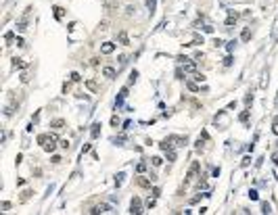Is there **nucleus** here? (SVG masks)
<instances>
[{
  "label": "nucleus",
  "mask_w": 278,
  "mask_h": 215,
  "mask_svg": "<svg viewBox=\"0 0 278 215\" xmlns=\"http://www.w3.org/2000/svg\"><path fill=\"white\" fill-rule=\"evenodd\" d=\"M182 144H186V138H182V136H167L165 140H161V150H169V148H174V146H182Z\"/></svg>",
  "instance_id": "1"
},
{
  "label": "nucleus",
  "mask_w": 278,
  "mask_h": 215,
  "mask_svg": "<svg viewBox=\"0 0 278 215\" xmlns=\"http://www.w3.org/2000/svg\"><path fill=\"white\" fill-rule=\"evenodd\" d=\"M178 61H182V67H184V73H194V69H197V63L190 61V59H186V57H180Z\"/></svg>",
  "instance_id": "2"
},
{
  "label": "nucleus",
  "mask_w": 278,
  "mask_h": 215,
  "mask_svg": "<svg viewBox=\"0 0 278 215\" xmlns=\"http://www.w3.org/2000/svg\"><path fill=\"white\" fill-rule=\"evenodd\" d=\"M199 169H201V163L199 161H192V165H190V169H188V173H186V182H192L194 175L199 173Z\"/></svg>",
  "instance_id": "3"
},
{
  "label": "nucleus",
  "mask_w": 278,
  "mask_h": 215,
  "mask_svg": "<svg viewBox=\"0 0 278 215\" xmlns=\"http://www.w3.org/2000/svg\"><path fill=\"white\" fill-rule=\"evenodd\" d=\"M55 148H57V136H48L46 142H44V150H46V153H52Z\"/></svg>",
  "instance_id": "4"
},
{
  "label": "nucleus",
  "mask_w": 278,
  "mask_h": 215,
  "mask_svg": "<svg viewBox=\"0 0 278 215\" xmlns=\"http://www.w3.org/2000/svg\"><path fill=\"white\" fill-rule=\"evenodd\" d=\"M130 213H136V215L142 213V207H140V199H138V196H134V199H132V203H130Z\"/></svg>",
  "instance_id": "5"
},
{
  "label": "nucleus",
  "mask_w": 278,
  "mask_h": 215,
  "mask_svg": "<svg viewBox=\"0 0 278 215\" xmlns=\"http://www.w3.org/2000/svg\"><path fill=\"white\" fill-rule=\"evenodd\" d=\"M113 50H115V44H113V42H105L103 46H101V52H103V55H111Z\"/></svg>",
  "instance_id": "6"
},
{
  "label": "nucleus",
  "mask_w": 278,
  "mask_h": 215,
  "mask_svg": "<svg viewBox=\"0 0 278 215\" xmlns=\"http://www.w3.org/2000/svg\"><path fill=\"white\" fill-rule=\"evenodd\" d=\"M117 42L121 44V46H128V44H130L128 33H125V31H117Z\"/></svg>",
  "instance_id": "7"
},
{
  "label": "nucleus",
  "mask_w": 278,
  "mask_h": 215,
  "mask_svg": "<svg viewBox=\"0 0 278 215\" xmlns=\"http://www.w3.org/2000/svg\"><path fill=\"white\" fill-rule=\"evenodd\" d=\"M111 207H109V205H107V203H103V205H96V207L90 211V213H94V215H98V213H105V211H109Z\"/></svg>",
  "instance_id": "8"
},
{
  "label": "nucleus",
  "mask_w": 278,
  "mask_h": 215,
  "mask_svg": "<svg viewBox=\"0 0 278 215\" xmlns=\"http://www.w3.org/2000/svg\"><path fill=\"white\" fill-rule=\"evenodd\" d=\"M103 75H105V77H109V79H113L115 75H117V71H115L113 67H105V69H103Z\"/></svg>",
  "instance_id": "9"
},
{
  "label": "nucleus",
  "mask_w": 278,
  "mask_h": 215,
  "mask_svg": "<svg viewBox=\"0 0 278 215\" xmlns=\"http://www.w3.org/2000/svg\"><path fill=\"white\" fill-rule=\"evenodd\" d=\"M128 96V88H123V90L119 92V96H117V100H115V106H121V102H123V98Z\"/></svg>",
  "instance_id": "10"
},
{
  "label": "nucleus",
  "mask_w": 278,
  "mask_h": 215,
  "mask_svg": "<svg viewBox=\"0 0 278 215\" xmlns=\"http://www.w3.org/2000/svg\"><path fill=\"white\" fill-rule=\"evenodd\" d=\"M249 38H251V29H249V27H245V29H243V33H240V40H243V42H249Z\"/></svg>",
  "instance_id": "11"
},
{
  "label": "nucleus",
  "mask_w": 278,
  "mask_h": 215,
  "mask_svg": "<svg viewBox=\"0 0 278 215\" xmlns=\"http://www.w3.org/2000/svg\"><path fill=\"white\" fill-rule=\"evenodd\" d=\"M25 65H27V63H23V61H21V59H17V57H15V59H13V67H15V69H17V67H19V69H23V67H25Z\"/></svg>",
  "instance_id": "12"
},
{
  "label": "nucleus",
  "mask_w": 278,
  "mask_h": 215,
  "mask_svg": "<svg viewBox=\"0 0 278 215\" xmlns=\"http://www.w3.org/2000/svg\"><path fill=\"white\" fill-rule=\"evenodd\" d=\"M90 134H92V138H98V134H101V123H94Z\"/></svg>",
  "instance_id": "13"
},
{
  "label": "nucleus",
  "mask_w": 278,
  "mask_h": 215,
  "mask_svg": "<svg viewBox=\"0 0 278 215\" xmlns=\"http://www.w3.org/2000/svg\"><path fill=\"white\" fill-rule=\"evenodd\" d=\"M63 125H65V121H63V119H55V121L50 123V128H55V130H61Z\"/></svg>",
  "instance_id": "14"
},
{
  "label": "nucleus",
  "mask_w": 278,
  "mask_h": 215,
  "mask_svg": "<svg viewBox=\"0 0 278 215\" xmlns=\"http://www.w3.org/2000/svg\"><path fill=\"white\" fill-rule=\"evenodd\" d=\"M238 121H240V123H247V121H249V109L238 115Z\"/></svg>",
  "instance_id": "15"
},
{
  "label": "nucleus",
  "mask_w": 278,
  "mask_h": 215,
  "mask_svg": "<svg viewBox=\"0 0 278 215\" xmlns=\"http://www.w3.org/2000/svg\"><path fill=\"white\" fill-rule=\"evenodd\" d=\"M151 182H153V180H147V177H142V175L138 177V184H140L142 188H149V186H151Z\"/></svg>",
  "instance_id": "16"
},
{
  "label": "nucleus",
  "mask_w": 278,
  "mask_h": 215,
  "mask_svg": "<svg viewBox=\"0 0 278 215\" xmlns=\"http://www.w3.org/2000/svg\"><path fill=\"white\" fill-rule=\"evenodd\" d=\"M199 44H203V35H194L192 42L188 44V46H199Z\"/></svg>",
  "instance_id": "17"
},
{
  "label": "nucleus",
  "mask_w": 278,
  "mask_h": 215,
  "mask_svg": "<svg viewBox=\"0 0 278 215\" xmlns=\"http://www.w3.org/2000/svg\"><path fill=\"white\" fill-rule=\"evenodd\" d=\"M17 29H19V31H25V29H27V21H25V17H23L19 23H17Z\"/></svg>",
  "instance_id": "18"
},
{
  "label": "nucleus",
  "mask_w": 278,
  "mask_h": 215,
  "mask_svg": "<svg viewBox=\"0 0 278 215\" xmlns=\"http://www.w3.org/2000/svg\"><path fill=\"white\" fill-rule=\"evenodd\" d=\"M236 19H238V15H236V13H232V15L228 17V19H226V25H234V23H236Z\"/></svg>",
  "instance_id": "19"
},
{
  "label": "nucleus",
  "mask_w": 278,
  "mask_h": 215,
  "mask_svg": "<svg viewBox=\"0 0 278 215\" xmlns=\"http://www.w3.org/2000/svg\"><path fill=\"white\" fill-rule=\"evenodd\" d=\"M86 86L90 88L92 92H98V86H96V82H94V79H88V82H86Z\"/></svg>",
  "instance_id": "20"
},
{
  "label": "nucleus",
  "mask_w": 278,
  "mask_h": 215,
  "mask_svg": "<svg viewBox=\"0 0 278 215\" xmlns=\"http://www.w3.org/2000/svg\"><path fill=\"white\" fill-rule=\"evenodd\" d=\"M13 111H15V104H8L6 109H4V115H6V117H11V115H13Z\"/></svg>",
  "instance_id": "21"
},
{
  "label": "nucleus",
  "mask_w": 278,
  "mask_h": 215,
  "mask_svg": "<svg viewBox=\"0 0 278 215\" xmlns=\"http://www.w3.org/2000/svg\"><path fill=\"white\" fill-rule=\"evenodd\" d=\"M151 163H153L155 167H159L161 163H163V159H161V157H153V159H151Z\"/></svg>",
  "instance_id": "22"
},
{
  "label": "nucleus",
  "mask_w": 278,
  "mask_h": 215,
  "mask_svg": "<svg viewBox=\"0 0 278 215\" xmlns=\"http://www.w3.org/2000/svg\"><path fill=\"white\" fill-rule=\"evenodd\" d=\"M52 11H55V17H57V19H61V17H63V8H61V6H55Z\"/></svg>",
  "instance_id": "23"
},
{
  "label": "nucleus",
  "mask_w": 278,
  "mask_h": 215,
  "mask_svg": "<svg viewBox=\"0 0 278 215\" xmlns=\"http://www.w3.org/2000/svg\"><path fill=\"white\" fill-rule=\"evenodd\" d=\"M147 6H149V13L153 15V11H155V0H147Z\"/></svg>",
  "instance_id": "24"
},
{
  "label": "nucleus",
  "mask_w": 278,
  "mask_h": 215,
  "mask_svg": "<svg viewBox=\"0 0 278 215\" xmlns=\"http://www.w3.org/2000/svg\"><path fill=\"white\" fill-rule=\"evenodd\" d=\"M186 86H188V90H192V92H199V86H197L194 82H188Z\"/></svg>",
  "instance_id": "25"
},
{
  "label": "nucleus",
  "mask_w": 278,
  "mask_h": 215,
  "mask_svg": "<svg viewBox=\"0 0 278 215\" xmlns=\"http://www.w3.org/2000/svg\"><path fill=\"white\" fill-rule=\"evenodd\" d=\"M165 153H167V161H174V159H176V150L169 148V150H165Z\"/></svg>",
  "instance_id": "26"
},
{
  "label": "nucleus",
  "mask_w": 278,
  "mask_h": 215,
  "mask_svg": "<svg viewBox=\"0 0 278 215\" xmlns=\"http://www.w3.org/2000/svg\"><path fill=\"white\" fill-rule=\"evenodd\" d=\"M136 77H138V73H136V71H132V73H130V82H128V86H132L134 82H136Z\"/></svg>",
  "instance_id": "27"
},
{
  "label": "nucleus",
  "mask_w": 278,
  "mask_h": 215,
  "mask_svg": "<svg viewBox=\"0 0 278 215\" xmlns=\"http://www.w3.org/2000/svg\"><path fill=\"white\" fill-rule=\"evenodd\" d=\"M234 46H236V40H230V42L226 44V48H228V52H232V50H234Z\"/></svg>",
  "instance_id": "28"
},
{
  "label": "nucleus",
  "mask_w": 278,
  "mask_h": 215,
  "mask_svg": "<svg viewBox=\"0 0 278 215\" xmlns=\"http://www.w3.org/2000/svg\"><path fill=\"white\" fill-rule=\"evenodd\" d=\"M251 102H253V92H249V94H247V96H245V104H247V106H249V104H251Z\"/></svg>",
  "instance_id": "29"
},
{
  "label": "nucleus",
  "mask_w": 278,
  "mask_h": 215,
  "mask_svg": "<svg viewBox=\"0 0 278 215\" xmlns=\"http://www.w3.org/2000/svg\"><path fill=\"white\" fill-rule=\"evenodd\" d=\"M262 213H272V207H270L268 203H264V205H262Z\"/></svg>",
  "instance_id": "30"
},
{
  "label": "nucleus",
  "mask_w": 278,
  "mask_h": 215,
  "mask_svg": "<svg viewBox=\"0 0 278 215\" xmlns=\"http://www.w3.org/2000/svg\"><path fill=\"white\" fill-rule=\"evenodd\" d=\"M69 77H71V82H79V79H82V77H79V73H77V71H73V73H71Z\"/></svg>",
  "instance_id": "31"
},
{
  "label": "nucleus",
  "mask_w": 278,
  "mask_h": 215,
  "mask_svg": "<svg viewBox=\"0 0 278 215\" xmlns=\"http://www.w3.org/2000/svg\"><path fill=\"white\" fill-rule=\"evenodd\" d=\"M111 125H113V128H117V125H119V117H117V115H113V117H111Z\"/></svg>",
  "instance_id": "32"
},
{
  "label": "nucleus",
  "mask_w": 278,
  "mask_h": 215,
  "mask_svg": "<svg viewBox=\"0 0 278 215\" xmlns=\"http://www.w3.org/2000/svg\"><path fill=\"white\" fill-rule=\"evenodd\" d=\"M123 177H125L123 173H119V175H117V180H115V184H117V188H119V186L123 184Z\"/></svg>",
  "instance_id": "33"
},
{
  "label": "nucleus",
  "mask_w": 278,
  "mask_h": 215,
  "mask_svg": "<svg viewBox=\"0 0 278 215\" xmlns=\"http://www.w3.org/2000/svg\"><path fill=\"white\" fill-rule=\"evenodd\" d=\"M249 199H251V201H257V199H259V196H257V190H251V192H249Z\"/></svg>",
  "instance_id": "34"
},
{
  "label": "nucleus",
  "mask_w": 278,
  "mask_h": 215,
  "mask_svg": "<svg viewBox=\"0 0 278 215\" xmlns=\"http://www.w3.org/2000/svg\"><path fill=\"white\" fill-rule=\"evenodd\" d=\"M144 169H147V163H138V167H136V171H138V173H142Z\"/></svg>",
  "instance_id": "35"
},
{
  "label": "nucleus",
  "mask_w": 278,
  "mask_h": 215,
  "mask_svg": "<svg viewBox=\"0 0 278 215\" xmlns=\"http://www.w3.org/2000/svg\"><path fill=\"white\" fill-rule=\"evenodd\" d=\"M31 194H34V192H29V190H27V192H23V196H21V201L25 203V201H27V199H29V196H31Z\"/></svg>",
  "instance_id": "36"
},
{
  "label": "nucleus",
  "mask_w": 278,
  "mask_h": 215,
  "mask_svg": "<svg viewBox=\"0 0 278 215\" xmlns=\"http://www.w3.org/2000/svg\"><path fill=\"white\" fill-rule=\"evenodd\" d=\"M249 163H251V157H245V159H243V163H240V165H243V167H249Z\"/></svg>",
  "instance_id": "37"
},
{
  "label": "nucleus",
  "mask_w": 278,
  "mask_h": 215,
  "mask_svg": "<svg viewBox=\"0 0 278 215\" xmlns=\"http://www.w3.org/2000/svg\"><path fill=\"white\" fill-rule=\"evenodd\" d=\"M272 132H274V134H276V136H278V119H276V121L272 123Z\"/></svg>",
  "instance_id": "38"
},
{
  "label": "nucleus",
  "mask_w": 278,
  "mask_h": 215,
  "mask_svg": "<svg viewBox=\"0 0 278 215\" xmlns=\"http://www.w3.org/2000/svg\"><path fill=\"white\" fill-rule=\"evenodd\" d=\"M272 163L278 165V150H276V153H272Z\"/></svg>",
  "instance_id": "39"
},
{
  "label": "nucleus",
  "mask_w": 278,
  "mask_h": 215,
  "mask_svg": "<svg viewBox=\"0 0 278 215\" xmlns=\"http://www.w3.org/2000/svg\"><path fill=\"white\" fill-rule=\"evenodd\" d=\"M4 40H6V42H13V31H6V35H4Z\"/></svg>",
  "instance_id": "40"
},
{
  "label": "nucleus",
  "mask_w": 278,
  "mask_h": 215,
  "mask_svg": "<svg viewBox=\"0 0 278 215\" xmlns=\"http://www.w3.org/2000/svg\"><path fill=\"white\" fill-rule=\"evenodd\" d=\"M21 82L27 84V82H29V75H27V73H21Z\"/></svg>",
  "instance_id": "41"
},
{
  "label": "nucleus",
  "mask_w": 278,
  "mask_h": 215,
  "mask_svg": "<svg viewBox=\"0 0 278 215\" xmlns=\"http://www.w3.org/2000/svg\"><path fill=\"white\" fill-rule=\"evenodd\" d=\"M222 44H224V42H222L220 38H216V40H213V46H216V48H220V46H222Z\"/></svg>",
  "instance_id": "42"
},
{
  "label": "nucleus",
  "mask_w": 278,
  "mask_h": 215,
  "mask_svg": "<svg viewBox=\"0 0 278 215\" xmlns=\"http://www.w3.org/2000/svg\"><path fill=\"white\" fill-rule=\"evenodd\" d=\"M224 65L230 67V65H232V57H226V59H224Z\"/></svg>",
  "instance_id": "43"
},
{
  "label": "nucleus",
  "mask_w": 278,
  "mask_h": 215,
  "mask_svg": "<svg viewBox=\"0 0 278 215\" xmlns=\"http://www.w3.org/2000/svg\"><path fill=\"white\" fill-rule=\"evenodd\" d=\"M194 79H197V82H203L205 75H203V73H194Z\"/></svg>",
  "instance_id": "44"
},
{
  "label": "nucleus",
  "mask_w": 278,
  "mask_h": 215,
  "mask_svg": "<svg viewBox=\"0 0 278 215\" xmlns=\"http://www.w3.org/2000/svg\"><path fill=\"white\" fill-rule=\"evenodd\" d=\"M46 138H48V136H44V134H40V136H38V142H40V144H44V142H46Z\"/></svg>",
  "instance_id": "45"
},
{
  "label": "nucleus",
  "mask_w": 278,
  "mask_h": 215,
  "mask_svg": "<svg viewBox=\"0 0 278 215\" xmlns=\"http://www.w3.org/2000/svg\"><path fill=\"white\" fill-rule=\"evenodd\" d=\"M203 31H205V33H211V31H213V27H211V25H205V27H203Z\"/></svg>",
  "instance_id": "46"
}]
</instances>
